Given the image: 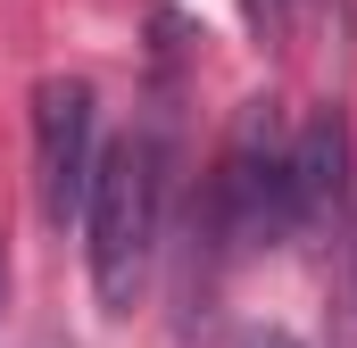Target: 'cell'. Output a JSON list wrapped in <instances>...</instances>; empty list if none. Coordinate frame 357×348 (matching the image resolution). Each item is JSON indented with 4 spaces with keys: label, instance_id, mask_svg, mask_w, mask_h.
I'll return each instance as SVG.
<instances>
[{
    "label": "cell",
    "instance_id": "obj_1",
    "mask_svg": "<svg viewBox=\"0 0 357 348\" xmlns=\"http://www.w3.org/2000/svg\"><path fill=\"white\" fill-rule=\"evenodd\" d=\"M167 199H175V141L167 125H133L125 141L100 150V174H91L84 199V249H91V290L108 315H133L150 274H158V249H167Z\"/></svg>",
    "mask_w": 357,
    "mask_h": 348
},
{
    "label": "cell",
    "instance_id": "obj_2",
    "mask_svg": "<svg viewBox=\"0 0 357 348\" xmlns=\"http://www.w3.org/2000/svg\"><path fill=\"white\" fill-rule=\"evenodd\" d=\"M191 224L216 241V258H258V249L299 232V216H291V133H282L274 100L233 108V133L216 150L208 199L191 207Z\"/></svg>",
    "mask_w": 357,
    "mask_h": 348
},
{
    "label": "cell",
    "instance_id": "obj_3",
    "mask_svg": "<svg viewBox=\"0 0 357 348\" xmlns=\"http://www.w3.org/2000/svg\"><path fill=\"white\" fill-rule=\"evenodd\" d=\"M91 174H100V100H91V84L84 75L33 84V199L59 232L84 224Z\"/></svg>",
    "mask_w": 357,
    "mask_h": 348
},
{
    "label": "cell",
    "instance_id": "obj_4",
    "mask_svg": "<svg viewBox=\"0 0 357 348\" xmlns=\"http://www.w3.org/2000/svg\"><path fill=\"white\" fill-rule=\"evenodd\" d=\"M349 191H357V141H349V116L324 100L291 133V216H299V232H333L349 216Z\"/></svg>",
    "mask_w": 357,
    "mask_h": 348
},
{
    "label": "cell",
    "instance_id": "obj_5",
    "mask_svg": "<svg viewBox=\"0 0 357 348\" xmlns=\"http://www.w3.org/2000/svg\"><path fill=\"white\" fill-rule=\"evenodd\" d=\"M250 17H258V33H266V42H291V33H307V25L341 17V0H250Z\"/></svg>",
    "mask_w": 357,
    "mask_h": 348
},
{
    "label": "cell",
    "instance_id": "obj_6",
    "mask_svg": "<svg viewBox=\"0 0 357 348\" xmlns=\"http://www.w3.org/2000/svg\"><path fill=\"white\" fill-rule=\"evenodd\" d=\"M241 348H307V340H291V332H274V324H258V332H241Z\"/></svg>",
    "mask_w": 357,
    "mask_h": 348
},
{
    "label": "cell",
    "instance_id": "obj_7",
    "mask_svg": "<svg viewBox=\"0 0 357 348\" xmlns=\"http://www.w3.org/2000/svg\"><path fill=\"white\" fill-rule=\"evenodd\" d=\"M0 290H8V265H0Z\"/></svg>",
    "mask_w": 357,
    "mask_h": 348
}]
</instances>
